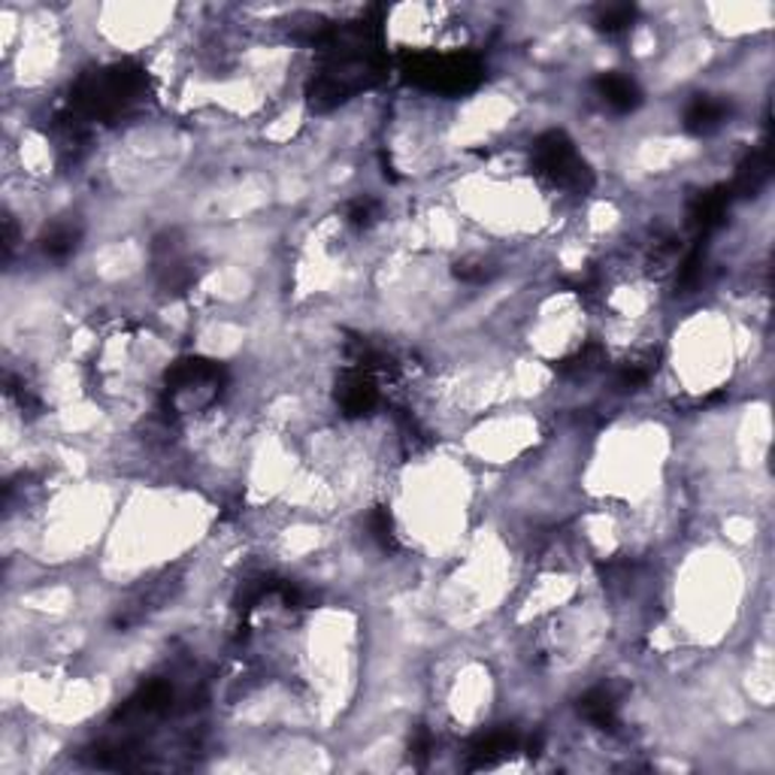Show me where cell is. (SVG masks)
I'll list each match as a JSON object with an SVG mask.
<instances>
[{
    "label": "cell",
    "mask_w": 775,
    "mask_h": 775,
    "mask_svg": "<svg viewBox=\"0 0 775 775\" xmlns=\"http://www.w3.org/2000/svg\"><path fill=\"white\" fill-rule=\"evenodd\" d=\"M593 92H597V97L603 101L606 110H612V113H633L639 103H642V92H639V82L633 80V76H628V73H600L597 80H593Z\"/></svg>",
    "instance_id": "6da1fadb"
}]
</instances>
